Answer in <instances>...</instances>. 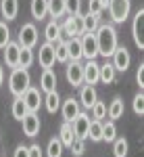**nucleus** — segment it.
Masks as SVG:
<instances>
[{
  "mask_svg": "<svg viewBox=\"0 0 144 157\" xmlns=\"http://www.w3.org/2000/svg\"><path fill=\"white\" fill-rule=\"evenodd\" d=\"M96 44H98V55H102L105 59L113 55V50L117 48V32L113 25H98L96 27Z\"/></svg>",
  "mask_w": 144,
  "mask_h": 157,
  "instance_id": "obj_1",
  "label": "nucleus"
},
{
  "mask_svg": "<svg viewBox=\"0 0 144 157\" xmlns=\"http://www.w3.org/2000/svg\"><path fill=\"white\" fill-rule=\"evenodd\" d=\"M9 86H11V92L15 97H21L25 90L29 88V73L23 67H15L9 78Z\"/></svg>",
  "mask_w": 144,
  "mask_h": 157,
  "instance_id": "obj_2",
  "label": "nucleus"
},
{
  "mask_svg": "<svg viewBox=\"0 0 144 157\" xmlns=\"http://www.w3.org/2000/svg\"><path fill=\"white\" fill-rule=\"evenodd\" d=\"M109 13L113 23H123L130 15V0H109Z\"/></svg>",
  "mask_w": 144,
  "mask_h": 157,
  "instance_id": "obj_3",
  "label": "nucleus"
},
{
  "mask_svg": "<svg viewBox=\"0 0 144 157\" xmlns=\"http://www.w3.org/2000/svg\"><path fill=\"white\" fill-rule=\"evenodd\" d=\"M38 42V29L34 23H25L21 27V32H19V46L21 48H34Z\"/></svg>",
  "mask_w": 144,
  "mask_h": 157,
  "instance_id": "obj_4",
  "label": "nucleus"
},
{
  "mask_svg": "<svg viewBox=\"0 0 144 157\" xmlns=\"http://www.w3.org/2000/svg\"><path fill=\"white\" fill-rule=\"evenodd\" d=\"M82 42V55H84L88 61H94L98 57V44H96V36L90 34V32H84V36L79 38Z\"/></svg>",
  "mask_w": 144,
  "mask_h": 157,
  "instance_id": "obj_5",
  "label": "nucleus"
},
{
  "mask_svg": "<svg viewBox=\"0 0 144 157\" xmlns=\"http://www.w3.org/2000/svg\"><path fill=\"white\" fill-rule=\"evenodd\" d=\"M132 36L134 42L140 50H144V9L134 15V23H132Z\"/></svg>",
  "mask_w": 144,
  "mask_h": 157,
  "instance_id": "obj_6",
  "label": "nucleus"
},
{
  "mask_svg": "<svg viewBox=\"0 0 144 157\" xmlns=\"http://www.w3.org/2000/svg\"><path fill=\"white\" fill-rule=\"evenodd\" d=\"M88 126H90V115L88 113H77L71 121V128H73V134H75V138H88Z\"/></svg>",
  "mask_w": 144,
  "mask_h": 157,
  "instance_id": "obj_7",
  "label": "nucleus"
},
{
  "mask_svg": "<svg viewBox=\"0 0 144 157\" xmlns=\"http://www.w3.org/2000/svg\"><path fill=\"white\" fill-rule=\"evenodd\" d=\"M21 124H23L25 136H29V138H34V136L40 132V115L34 113V111H27L23 115V120H21Z\"/></svg>",
  "mask_w": 144,
  "mask_h": 157,
  "instance_id": "obj_8",
  "label": "nucleus"
},
{
  "mask_svg": "<svg viewBox=\"0 0 144 157\" xmlns=\"http://www.w3.org/2000/svg\"><path fill=\"white\" fill-rule=\"evenodd\" d=\"M113 67H115V71H127V67H130V52L125 46H117V48L113 50Z\"/></svg>",
  "mask_w": 144,
  "mask_h": 157,
  "instance_id": "obj_9",
  "label": "nucleus"
},
{
  "mask_svg": "<svg viewBox=\"0 0 144 157\" xmlns=\"http://www.w3.org/2000/svg\"><path fill=\"white\" fill-rule=\"evenodd\" d=\"M67 82L71 86H79L84 84V65L79 63V61H71L69 65H67Z\"/></svg>",
  "mask_w": 144,
  "mask_h": 157,
  "instance_id": "obj_10",
  "label": "nucleus"
},
{
  "mask_svg": "<svg viewBox=\"0 0 144 157\" xmlns=\"http://www.w3.org/2000/svg\"><path fill=\"white\" fill-rule=\"evenodd\" d=\"M38 61H40V65H42L44 69H50V67L57 63V59H54V46H52L50 42H46V44H42V46H40Z\"/></svg>",
  "mask_w": 144,
  "mask_h": 157,
  "instance_id": "obj_11",
  "label": "nucleus"
},
{
  "mask_svg": "<svg viewBox=\"0 0 144 157\" xmlns=\"http://www.w3.org/2000/svg\"><path fill=\"white\" fill-rule=\"evenodd\" d=\"M21 98H23L25 107H27V111H34L36 113L38 109H40V103H42V98H40V90L38 88H27L23 94H21Z\"/></svg>",
  "mask_w": 144,
  "mask_h": 157,
  "instance_id": "obj_12",
  "label": "nucleus"
},
{
  "mask_svg": "<svg viewBox=\"0 0 144 157\" xmlns=\"http://www.w3.org/2000/svg\"><path fill=\"white\" fill-rule=\"evenodd\" d=\"M63 29H65V34H69L71 38L79 36V34H84L82 15H71V17H67V21H65V25H63Z\"/></svg>",
  "mask_w": 144,
  "mask_h": 157,
  "instance_id": "obj_13",
  "label": "nucleus"
},
{
  "mask_svg": "<svg viewBox=\"0 0 144 157\" xmlns=\"http://www.w3.org/2000/svg\"><path fill=\"white\" fill-rule=\"evenodd\" d=\"M19 50H21V46L17 42H9L4 46V63L9 67H13V69L19 67Z\"/></svg>",
  "mask_w": 144,
  "mask_h": 157,
  "instance_id": "obj_14",
  "label": "nucleus"
},
{
  "mask_svg": "<svg viewBox=\"0 0 144 157\" xmlns=\"http://www.w3.org/2000/svg\"><path fill=\"white\" fill-rule=\"evenodd\" d=\"M98 69H100V65L96 63V61H88L84 65V82L88 86H92L98 82Z\"/></svg>",
  "mask_w": 144,
  "mask_h": 157,
  "instance_id": "obj_15",
  "label": "nucleus"
},
{
  "mask_svg": "<svg viewBox=\"0 0 144 157\" xmlns=\"http://www.w3.org/2000/svg\"><path fill=\"white\" fill-rule=\"evenodd\" d=\"M40 88H42L44 92L57 90V75L52 73V69H44V71H42V78H40Z\"/></svg>",
  "mask_w": 144,
  "mask_h": 157,
  "instance_id": "obj_16",
  "label": "nucleus"
},
{
  "mask_svg": "<svg viewBox=\"0 0 144 157\" xmlns=\"http://www.w3.org/2000/svg\"><path fill=\"white\" fill-rule=\"evenodd\" d=\"M0 11H2V17L4 19H15L17 17V11H19V2L17 0H2L0 2Z\"/></svg>",
  "mask_w": 144,
  "mask_h": 157,
  "instance_id": "obj_17",
  "label": "nucleus"
},
{
  "mask_svg": "<svg viewBox=\"0 0 144 157\" xmlns=\"http://www.w3.org/2000/svg\"><path fill=\"white\" fill-rule=\"evenodd\" d=\"M79 101H82V105H84L86 109H90V107H92L96 101H98L94 86H84V88H82V92H79Z\"/></svg>",
  "mask_w": 144,
  "mask_h": 157,
  "instance_id": "obj_18",
  "label": "nucleus"
},
{
  "mask_svg": "<svg viewBox=\"0 0 144 157\" xmlns=\"http://www.w3.org/2000/svg\"><path fill=\"white\" fill-rule=\"evenodd\" d=\"M61 109H63V117H65V121H73V117L79 113V105H77V101H73V98H67Z\"/></svg>",
  "mask_w": 144,
  "mask_h": 157,
  "instance_id": "obj_19",
  "label": "nucleus"
},
{
  "mask_svg": "<svg viewBox=\"0 0 144 157\" xmlns=\"http://www.w3.org/2000/svg\"><path fill=\"white\" fill-rule=\"evenodd\" d=\"M98 80L105 82V84H113V82H115V67H113V63L100 65V69H98Z\"/></svg>",
  "mask_w": 144,
  "mask_h": 157,
  "instance_id": "obj_20",
  "label": "nucleus"
},
{
  "mask_svg": "<svg viewBox=\"0 0 144 157\" xmlns=\"http://www.w3.org/2000/svg\"><path fill=\"white\" fill-rule=\"evenodd\" d=\"M88 138L94 140V143H100L102 140V121L100 120L90 121V126H88Z\"/></svg>",
  "mask_w": 144,
  "mask_h": 157,
  "instance_id": "obj_21",
  "label": "nucleus"
},
{
  "mask_svg": "<svg viewBox=\"0 0 144 157\" xmlns=\"http://www.w3.org/2000/svg\"><path fill=\"white\" fill-rule=\"evenodd\" d=\"M67 48H69V61H79L84 57V55H82V42H79L77 36L71 38V40L67 42Z\"/></svg>",
  "mask_w": 144,
  "mask_h": 157,
  "instance_id": "obj_22",
  "label": "nucleus"
},
{
  "mask_svg": "<svg viewBox=\"0 0 144 157\" xmlns=\"http://www.w3.org/2000/svg\"><path fill=\"white\" fill-rule=\"evenodd\" d=\"M44 105H46L48 113H57V109L61 107V97H59V92H57V90H50V92H46Z\"/></svg>",
  "mask_w": 144,
  "mask_h": 157,
  "instance_id": "obj_23",
  "label": "nucleus"
},
{
  "mask_svg": "<svg viewBox=\"0 0 144 157\" xmlns=\"http://www.w3.org/2000/svg\"><path fill=\"white\" fill-rule=\"evenodd\" d=\"M46 6H48V15L54 17V21H57L65 13V0H46Z\"/></svg>",
  "mask_w": 144,
  "mask_h": 157,
  "instance_id": "obj_24",
  "label": "nucleus"
},
{
  "mask_svg": "<svg viewBox=\"0 0 144 157\" xmlns=\"http://www.w3.org/2000/svg\"><path fill=\"white\" fill-rule=\"evenodd\" d=\"M31 15H34V19L42 21V19L48 15L46 0H31Z\"/></svg>",
  "mask_w": 144,
  "mask_h": 157,
  "instance_id": "obj_25",
  "label": "nucleus"
},
{
  "mask_svg": "<svg viewBox=\"0 0 144 157\" xmlns=\"http://www.w3.org/2000/svg\"><path fill=\"white\" fill-rule=\"evenodd\" d=\"M75 138V134H73V128H71V121H65L63 126H61V134H59V140L63 143V147H69L71 145V140Z\"/></svg>",
  "mask_w": 144,
  "mask_h": 157,
  "instance_id": "obj_26",
  "label": "nucleus"
},
{
  "mask_svg": "<svg viewBox=\"0 0 144 157\" xmlns=\"http://www.w3.org/2000/svg\"><path fill=\"white\" fill-rule=\"evenodd\" d=\"M44 34H46V42H59L61 40V27L57 21H50V23L46 25V29H44Z\"/></svg>",
  "mask_w": 144,
  "mask_h": 157,
  "instance_id": "obj_27",
  "label": "nucleus"
},
{
  "mask_svg": "<svg viewBox=\"0 0 144 157\" xmlns=\"http://www.w3.org/2000/svg\"><path fill=\"white\" fill-rule=\"evenodd\" d=\"M11 113H13V117L15 120H23V115L27 113V107H25V103H23V98L21 97H15V101H13V107H11Z\"/></svg>",
  "mask_w": 144,
  "mask_h": 157,
  "instance_id": "obj_28",
  "label": "nucleus"
},
{
  "mask_svg": "<svg viewBox=\"0 0 144 157\" xmlns=\"http://www.w3.org/2000/svg\"><path fill=\"white\" fill-rule=\"evenodd\" d=\"M82 23H84V32H90V34H94L96 27H98V15L86 13V15H82Z\"/></svg>",
  "mask_w": 144,
  "mask_h": 157,
  "instance_id": "obj_29",
  "label": "nucleus"
},
{
  "mask_svg": "<svg viewBox=\"0 0 144 157\" xmlns=\"http://www.w3.org/2000/svg\"><path fill=\"white\" fill-rule=\"evenodd\" d=\"M127 151H130V145L125 138H115L113 140V155L115 157H127Z\"/></svg>",
  "mask_w": 144,
  "mask_h": 157,
  "instance_id": "obj_30",
  "label": "nucleus"
},
{
  "mask_svg": "<svg viewBox=\"0 0 144 157\" xmlns=\"http://www.w3.org/2000/svg\"><path fill=\"white\" fill-rule=\"evenodd\" d=\"M117 138V126H115V121L111 120L107 124H102V140H107V143H113Z\"/></svg>",
  "mask_w": 144,
  "mask_h": 157,
  "instance_id": "obj_31",
  "label": "nucleus"
},
{
  "mask_svg": "<svg viewBox=\"0 0 144 157\" xmlns=\"http://www.w3.org/2000/svg\"><path fill=\"white\" fill-rule=\"evenodd\" d=\"M107 113H109V117L115 121V120H119L121 115H123V101L121 98H115L111 105H109V109H107Z\"/></svg>",
  "mask_w": 144,
  "mask_h": 157,
  "instance_id": "obj_32",
  "label": "nucleus"
},
{
  "mask_svg": "<svg viewBox=\"0 0 144 157\" xmlns=\"http://www.w3.org/2000/svg\"><path fill=\"white\" fill-rule=\"evenodd\" d=\"M54 59L61 61V63H67L69 61V48H67V42L59 40L57 46H54Z\"/></svg>",
  "mask_w": 144,
  "mask_h": 157,
  "instance_id": "obj_33",
  "label": "nucleus"
},
{
  "mask_svg": "<svg viewBox=\"0 0 144 157\" xmlns=\"http://www.w3.org/2000/svg\"><path fill=\"white\" fill-rule=\"evenodd\" d=\"M46 155L48 157H61L63 155V143H61L59 138H50L48 149H46Z\"/></svg>",
  "mask_w": 144,
  "mask_h": 157,
  "instance_id": "obj_34",
  "label": "nucleus"
},
{
  "mask_svg": "<svg viewBox=\"0 0 144 157\" xmlns=\"http://www.w3.org/2000/svg\"><path fill=\"white\" fill-rule=\"evenodd\" d=\"M31 63H34V52H31V48H21L19 50V67L27 69Z\"/></svg>",
  "mask_w": 144,
  "mask_h": 157,
  "instance_id": "obj_35",
  "label": "nucleus"
},
{
  "mask_svg": "<svg viewBox=\"0 0 144 157\" xmlns=\"http://www.w3.org/2000/svg\"><path fill=\"white\" fill-rule=\"evenodd\" d=\"M90 109H92V117H94V120H100V121H102V117H107V105H105V103L96 101Z\"/></svg>",
  "mask_w": 144,
  "mask_h": 157,
  "instance_id": "obj_36",
  "label": "nucleus"
},
{
  "mask_svg": "<svg viewBox=\"0 0 144 157\" xmlns=\"http://www.w3.org/2000/svg\"><path fill=\"white\" fill-rule=\"evenodd\" d=\"M69 149H71V153L75 157H82L86 151V145H84V138H73L71 145H69Z\"/></svg>",
  "mask_w": 144,
  "mask_h": 157,
  "instance_id": "obj_37",
  "label": "nucleus"
},
{
  "mask_svg": "<svg viewBox=\"0 0 144 157\" xmlns=\"http://www.w3.org/2000/svg\"><path fill=\"white\" fill-rule=\"evenodd\" d=\"M65 11L69 15H79L82 11V0H65Z\"/></svg>",
  "mask_w": 144,
  "mask_h": 157,
  "instance_id": "obj_38",
  "label": "nucleus"
},
{
  "mask_svg": "<svg viewBox=\"0 0 144 157\" xmlns=\"http://www.w3.org/2000/svg\"><path fill=\"white\" fill-rule=\"evenodd\" d=\"M134 113H136V115H142L144 113V94H142V90L134 97Z\"/></svg>",
  "mask_w": 144,
  "mask_h": 157,
  "instance_id": "obj_39",
  "label": "nucleus"
},
{
  "mask_svg": "<svg viewBox=\"0 0 144 157\" xmlns=\"http://www.w3.org/2000/svg\"><path fill=\"white\" fill-rule=\"evenodd\" d=\"M9 42H11V32H9L6 23H0V48H4Z\"/></svg>",
  "mask_w": 144,
  "mask_h": 157,
  "instance_id": "obj_40",
  "label": "nucleus"
},
{
  "mask_svg": "<svg viewBox=\"0 0 144 157\" xmlns=\"http://www.w3.org/2000/svg\"><path fill=\"white\" fill-rule=\"evenodd\" d=\"M27 157H42V149H40V145L27 147Z\"/></svg>",
  "mask_w": 144,
  "mask_h": 157,
  "instance_id": "obj_41",
  "label": "nucleus"
},
{
  "mask_svg": "<svg viewBox=\"0 0 144 157\" xmlns=\"http://www.w3.org/2000/svg\"><path fill=\"white\" fill-rule=\"evenodd\" d=\"M100 11H102V6H100V0H90V11L92 15H100Z\"/></svg>",
  "mask_w": 144,
  "mask_h": 157,
  "instance_id": "obj_42",
  "label": "nucleus"
},
{
  "mask_svg": "<svg viewBox=\"0 0 144 157\" xmlns=\"http://www.w3.org/2000/svg\"><path fill=\"white\" fill-rule=\"evenodd\" d=\"M136 80H138V86H140V90L144 88V65L140 63V67H138V71H136Z\"/></svg>",
  "mask_w": 144,
  "mask_h": 157,
  "instance_id": "obj_43",
  "label": "nucleus"
},
{
  "mask_svg": "<svg viewBox=\"0 0 144 157\" xmlns=\"http://www.w3.org/2000/svg\"><path fill=\"white\" fill-rule=\"evenodd\" d=\"M15 157H27V147H17V151H15Z\"/></svg>",
  "mask_w": 144,
  "mask_h": 157,
  "instance_id": "obj_44",
  "label": "nucleus"
},
{
  "mask_svg": "<svg viewBox=\"0 0 144 157\" xmlns=\"http://www.w3.org/2000/svg\"><path fill=\"white\" fill-rule=\"evenodd\" d=\"M2 80H4V69H2V65H0V86H2Z\"/></svg>",
  "mask_w": 144,
  "mask_h": 157,
  "instance_id": "obj_45",
  "label": "nucleus"
},
{
  "mask_svg": "<svg viewBox=\"0 0 144 157\" xmlns=\"http://www.w3.org/2000/svg\"><path fill=\"white\" fill-rule=\"evenodd\" d=\"M100 6H102V9H107V6H109V0H100Z\"/></svg>",
  "mask_w": 144,
  "mask_h": 157,
  "instance_id": "obj_46",
  "label": "nucleus"
}]
</instances>
